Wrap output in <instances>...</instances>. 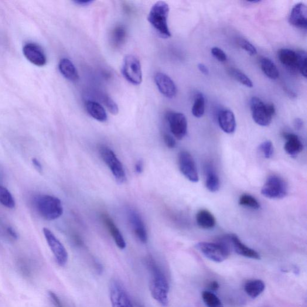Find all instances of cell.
<instances>
[{"label": "cell", "instance_id": "cell-1", "mask_svg": "<svg viewBox=\"0 0 307 307\" xmlns=\"http://www.w3.org/2000/svg\"><path fill=\"white\" fill-rule=\"evenodd\" d=\"M147 265L151 274L149 290L152 298L160 305L167 306L169 303V285L165 274L155 261L148 259Z\"/></svg>", "mask_w": 307, "mask_h": 307}, {"label": "cell", "instance_id": "cell-2", "mask_svg": "<svg viewBox=\"0 0 307 307\" xmlns=\"http://www.w3.org/2000/svg\"><path fill=\"white\" fill-rule=\"evenodd\" d=\"M33 204L37 213L46 220H56L63 213L61 200L53 196L47 194L36 196L33 199Z\"/></svg>", "mask_w": 307, "mask_h": 307}, {"label": "cell", "instance_id": "cell-3", "mask_svg": "<svg viewBox=\"0 0 307 307\" xmlns=\"http://www.w3.org/2000/svg\"><path fill=\"white\" fill-rule=\"evenodd\" d=\"M169 13V6L168 3L160 1L152 6L148 16L150 24L164 39L171 37L168 23Z\"/></svg>", "mask_w": 307, "mask_h": 307}, {"label": "cell", "instance_id": "cell-4", "mask_svg": "<svg viewBox=\"0 0 307 307\" xmlns=\"http://www.w3.org/2000/svg\"><path fill=\"white\" fill-rule=\"evenodd\" d=\"M252 117L255 123L266 127L271 124L275 108L273 104H265L260 98L253 97L250 101Z\"/></svg>", "mask_w": 307, "mask_h": 307}, {"label": "cell", "instance_id": "cell-5", "mask_svg": "<svg viewBox=\"0 0 307 307\" xmlns=\"http://www.w3.org/2000/svg\"><path fill=\"white\" fill-rule=\"evenodd\" d=\"M98 152L102 160L113 174L116 181L119 184H123L126 181L125 170L115 152L105 145L99 146Z\"/></svg>", "mask_w": 307, "mask_h": 307}, {"label": "cell", "instance_id": "cell-6", "mask_svg": "<svg viewBox=\"0 0 307 307\" xmlns=\"http://www.w3.org/2000/svg\"><path fill=\"white\" fill-rule=\"evenodd\" d=\"M196 247L204 257L215 262H222L230 254L229 248L223 241L217 243L201 242L196 244Z\"/></svg>", "mask_w": 307, "mask_h": 307}, {"label": "cell", "instance_id": "cell-7", "mask_svg": "<svg viewBox=\"0 0 307 307\" xmlns=\"http://www.w3.org/2000/svg\"><path fill=\"white\" fill-rule=\"evenodd\" d=\"M288 184L280 176L272 175L266 181L261 193L263 196L272 199H280L287 196Z\"/></svg>", "mask_w": 307, "mask_h": 307}, {"label": "cell", "instance_id": "cell-8", "mask_svg": "<svg viewBox=\"0 0 307 307\" xmlns=\"http://www.w3.org/2000/svg\"><path fill=\"white\" fill-rule=\"evenodd\" d=\"M121 73L129 83L139 85L142 82V71L141 62L134 55H127L122 63Z\"/></svg>", "mask_w": 307, "mask_h": 307}, {"label": "cell", "instance_id": "cell-9", "mask_svg": "<svg viewBox=\"0 0 307 307\" xmlns=\"http://www.w3.org/2000/svg\"><path fill=\"white\" fill-rule=\"evenodd\" d=\"M109 292L112 307H134L123 285L118 279H112Z\"/></svg>", "mask_w": 307, "mask_h": 307}, {"label": "cell", "instance_id": "cell-10", "mask_svg": "<svg viewBox=\"0 0 307 307\" xmlns=\"http://www.w3.org/2000/svg\"><path fill=\"white\" fill-rule=\"evenodd\" d=\"M43 232L57 264L60 267H64L67 264L68 258H69L66 248L48 228H44Z\"/></svg>", "mask_w": 307, "mask_h": 307}, {"label": "cell", "instance_id": "cell-11", "mask_svg": "<svg viewBox=\"0 0 307 307\" xmlns=\"http://www.w3.org/2000/svg\"><path fill=\"white\" fill-rule=\"evenodd\" d=\"M178 165L181 172L190 182H198L199 175L195 162L189 152L183 151L179 154Z\"/></svg>", "mask_w": 307, "mask_h": 307}, {"label": "cell", "instance_id": "cell-12", "mask_svg": "<svg viewBox=\"0 0 307 307\" xmlns=\"http://www.w3.org/2000/svg\"><path fill=\"white\" fill-rule=\"evenodd\" d=\"M170 131L175 137L182 140L187 132V121L186 116L179 112H169L166 115Z\"/></svg>", "mask_w": 307, "mask_h": 307}, {"label": "cell", "instance_id": "cell-13", "mask_svg": "<svg viewBox=\"0 0 307 307\" xmlns=\"http://www.w3.org/2000/svg\"><path fill=\"white\" fill-rule=\"evenodd\" d=\"M155 81L159 91L164 96L169 98L175 97L177 93L176 85L168 75L162 72L157 73Z\"/></svg>", "mask_w": 307, "mask_h": 307}, {"label": "cell", "instance_id": "cell-14", "mask_svg": "<svg viewBox=\"0 0 307 307\" xmlns=\"http://www.w3.org/2000/svg\"><path fill=\"white\" fill-rule=\"evenodd\" d=\"M23 53L26 59L37 66L46 64V57L44 51L36 43H29L23 47Z\"/></svg>", "mask_w": 307, "mask_h": 307}, {"label": "cell", "instance_id": "cell-15", "mask_svg": "<svg viewBox=\"0 0 307 307\" xmlns=\"http://www.w3.org/2000/svg\"><path fill=\"white\" fill-rule=\"evenodd\" d=\"M289 22L296 28L306 29L307 8L305 4L299 3L293 7L289 16Z\"/></svg>", "mask_w": 307, "mask_h": 307}, {"label": "cell", "instance_id": "cell-16", "mask_svg": "<svg viewBox=\"0 0 307 307\" xmlns=\"http://www.w3.org/2000/svg\"><path fill=\"white\" fill-rule=\"evenodd\" d=\"M129 220L133 229L140 241L146 243L148 241L147 232L141 216L134 210H131L129 212Z\"/></svg>", "mask_w": 307, "mask_h": 307}, {"label": "cell", "instance_id": "cell-17", "mask_svg": "<svg viewBox=\"0 0 307 307\" xmlns=\"http://www.w3.org/2000/svg\"><path fill=\"white\" fill-rule=\"evenodd\" d=\"M228 238H229L230 242H231V244L233 245L235 251L239 255H243V257L248 258L255 259V260L261 259L260 254L257 251L253 250V249L249 248L247 245L242 243L236 235H228Z\"/></svg>", "mask_w": 307, "mask_h": 307}, {"label": "cell", "instance_id": "cell-18", "mask_svg": "<svg viewBox=\"0 0 307 307\" xmlns=\"http://www.w3.org/2000/svg\"><path fill=\"white\" fill-rule=\"evenodd\" d=\"M218 121L220 127L226 134H233L236 129V119L234 114L230 110L221 111L218 114Z\"/></svg>", "mask_w": 307, "mask_h": 307}, {"label": "cell", "instance_id": "cell-19", "mask_svg": "<svg viewBox=\"0 0 307 307\" xmlns=\"http://www.w3.org/2000/svg\"><path fill=\"white\" fill-rule=\"evenodd\" d=\"M284 138L286 140L285 150L289 156L295 158L302 151L303 145L301 140L297 135L290 133H285Z\"/></svg>", "mask_w": 307, "mask_h": 307}, {"label": "cell", "instance_id": "cell-20", "mask_svg": "<svg viewBox=\"0 0 307 307\" xmlns=\"http://www.w3.org/2000/svg\"><path fill=\"white\" fill-rule=\"evenodd\" d=\"M59 69L61 74L67 80L76 82L80 79V75L74 65L67 59H61L59 65Z\"/></svg>", "mask_w": 307, "mask_h": 307}, {"label": "cell", "instance_id": "cell-21", "mask_svg": "<svg viewBox=\"0 0 307 307\" xmlns=\"http://www.w3.org/2000/svg\"><path fill=\"white\" fill-rule=\"evenodd\" d=\"M102 218H103L106 226H107L109 232H110L112 238H114L115 244H117L119 248L123 250L126 247L125 241L123 236H122L120 231H119L118 228L116 226L114 221L107 214L103 215Z\"/></svg>", "mask_w": 307, "mask_h": 307}, {"label": "cell", "instance_id": "cell-22", "mask_svg": "<svg viewBox=\"0 0 307 307\" xmlns=\"http://www.w3.org/2000/svg\"><path fill=\"white\" fill-rule=\"evenodd\" d=\"M85 108L92 118L97 121L104 122L107 121L108 115L105 108L97 101L88 100L85 103Z\"/></svg>", "mask_w": 307, "mask_h": 307}, {"label": "cell", "instance_id": "cell-23", "mask_svg": "<svg viewBox=\"0 0 307 307\" xmlns=\"http://www.w3.org/2000/svg\"><path fill=\"white\" fill-rule=\"evenodd\" d=\"M278 57L280 62L289 70H298L297 54L295 51L289 49H282L278 51Z\"/></svg>", "mask_w": 307, "mask_h": 307}, {"label": "cell", "instance_id": "cell-24", "mask_svg": "<svg viewBox=\"0 0 307 307\" xmlns=\"http://www.w3.org/2000/svg\"><path fill=\"white\" fill-rule=\"evenodd\" d=\"M204 173H206V186L207 189L211 192H217L220 189V183L213 166L211 165L206 166Z\"/></svg>", "mask_w": 307, "mask_h": 307}, {"label": "cell", "instance_id": "cell-25", "mask_svg": "<svg viewBox=\"0 0 307 307\" xmlns=\"http://www.w3.org/2000/svg\"><path fill=\"white\" fill-rule=\"evenodd\" d=\"M196 222L204 229H211L216 226V221L213 214L207 210H201L197 213Z\"/></svg>", "mask_w": 307, "mask_h": 307}, {"label": "cell", "instance_id": "cell-26", "mask_svg": "<svg viewBox=\"0 0 307 307\" xmlns=\"http://www.w3.org/2000/svg\"><path fill=\"white\" fill-rule=\"evenodd\" d=\"M127 32L123 25L116 26L111 35V43L114 48H119L125 43L127 39Z\"/></svg>", "mask_w": 307, "mask_h": 307}, {"label": "cell", "instance_id": "cell-27", "mask_svg": "<svg viewBox=\"0 0 307 307\" xmlns=\"http://www.w3.org/2000/svg\"><path fill=\"white\" fill-rule=\"evenodd\" d=\"M265 283L261 279H254L248 282L244 286L247 294L252 298H257L265 291Z\"/></svg>", "mask_w": 307, "mask_h": 307}, {"label": "cell", "instance_id": "cell-28", "mask_svg": "<svg viewBox=\"0 0 307 307\" xmlns=\"http://www.w3.org/2000/svg\"><path fill=\"white\" fill-rule=\"evenodd\" d=\"M261 68L266 76L271 80H277L279 77V71L275 64L267 58H264L261 60Z\"/></svg>", "mask_w": 307, "mask_h": 307}, {"label": "cell", "instance_id": "cell-29", "mask_svg": "<svg viewBox=\"0 0 307 307\" xmlns=\"http://www.w3.org/2000/svg\"><path fill=\"white\" fill-rule=\"evenodd\" d=\"M0 203L3 206L13 209L15 207V200L9 190L0 185Z\"/></svg>", "mask_w": 307, "mask_h": 307}, {"label": "cell", "instance_id": "cell-30", "mask_svg": "<svg viewBox=\"0 0 307 307\" xmlns=\"http://www.w3.org/2000/svg\"><path fill=\"white\" fill-rule=\"evenodd\" d=\"M204 109H206V100L204 96L202 94H197L194 98L192 114L196 118L202 117L204 113Z\"/></svg>", "mask_w": 307, "mask_h": 307}, {"label": "cell", "instance_id": "cell-31", "mask_svg": "<svg viewBox=\"0 0 307 307\" xmlns=\"http://www.w3.org/2000/svg\"><path fill=\"white\" fill-rule=\"evenodd\" d=\"M202 296L204 304L207 307H224L219 298L213 292L204 291Z\"/></svg>", "mask_w": 307, "mask_h": 307}, {"label": "cell", "instance_id": "cell-32", "mask_svg": "<svg viewBox=\"0 0 307 307\" xmlns=\"http://www.w3.org/2000/svg\"><path fill=\"white\" fill-rule=\"evenodd\" d=\"M239 204L240 206L252 208L254 210H258L261 208V204L258 200L250 194H244L239 199Z\"/></svg>", "mask_w": 307, "mask_h": 307}, {"label": "cell", "instance_id": "cell-33", "mask_svg": "<svg viewBox=\"0 0 307 307\" xmlns=\"http://www.w3.org/2000/svg\"><path fill=\"white\" fill-rule=\"evenodd\" d=\"M232 76H233L235 79H236L238 82L244 86H246L248 88H252L253 87V82L249 78L246 74L241 71L237 69H232L231 71Z\"/></svg>", "mask_w": 307, "mask_h": 307}, {"label": "cell", "instance_id": "cell-34", "mask_svg": "<svg viewBox=\"0 0 307 307\" xmlns=\"http://www.w3.org/2000/svg\"><path fill=\"white\" fill-rule=\"evenodd\" d=\"M297 68L302 76L306 78V53L304 50H299L297 53Z\"/></svg>", "mask_w": 307, "mask_h": 307}, {"label": "cell", "instance_id": "cell-35", "mask_svg": "<svg viewBox=\"0 0 307 307\" xmlns=\"http://www.w3.org/2000/svg\"><path fill=\"white\" fill-rule=\"evenodd\" d=\"M101 96V101L102 103H103L105 107L107 108L109 111L112 114L117 115L119 111L118 107L117 104H116L115 102L107 95L102 94Z\"/></svg>", "mask_w": 307, "mask_h": 307}, {"label": "cell", "instance_id": "cell-36", "mask_svg": "<svg viewBox=\"0 0 307 307\" xmlns=\"http://www.w3.org/2000/svg\"><path fill=\"white\" fill-rule=\"evenodd\" d=\"M259 149L264 155L265 158L270 159L272 158L273 153H274V148H273L271 141H266L262 143L259 146Z\"/></svg>", "mask_w": 307, "mask_h": 307}, {"label": "cell", "instance_id": "cell-37", "mask_svg": "<svg viewBox=\"0 0 307 307\" xmlns=\"http://www.w3.org/2000/svg\"><path fill=\"white\" fill-rule=\"evenodd\" d=\"M239 45L242 47V49L246 51L250 56H254L257 54V50L255 47L252 45L248 41L244 39H240L238 42Z\"/></svg>", "mask_w": 307, "mask_h": 307}, {"label": "cell", "instance_id": "cell-38", "mask_svg": "<svg viewBox=\"0 0 307 307\" xmlns=\"http://www.w3.org/2000/svg\"><path fill=\"white\" fill-rule=\"evenodd\" d=\"M211 54L220 62H225L227 60V55L225 54L222 49H220L219 47H213L212 49H211Z\"/></svg>", "mask_w": 307, "mask_h": 307}, {"label": "cell", "instance_id": "cell-39", "mask_svg": "<svg viewBox=\"0 0 307 307\" xmlns=\"http://www.w3.org/2000/svg\"><path fill=\"white\" fill-rule=\"evenodd\" d=\"M164 141L167 146L169 148H174L176 146V141L173 136L169 134H165L163 136Z\"/></svg>", "mask_w": 307, "mask_h": 307}, {"label": "cell", "instance_id": "cell-40", "mask_svg": "<svg viewBox=\"0 0 307 307\" xmlns=\"http://www.w3.org/2000/svg\"><path fill=\"white\" fill-rule=\"evenodd\" d=\"M49 296L55 306L64 307L62 302H61L60 298H59V296H58L56 293L50 291L49 292Z\"/></svg>", "mask_w": 307, "mask_h": 307}, {"label": "cell", "instance_id": "cell-41", "mask_svg": "<svg viewBox=\"0 0 307 307\" xmlns=\"http://www.w3.org/2000/svg\"><path fill=\"white\" fill-rule=\"evenodd\" d=\"M73 2L75 4L80 6H87L90 5L94 2L93 0H75Z\"/></svg>", "mask_w": 307, "mask_h": 307}, {"label": "cell", "instance_id": "cell-42", "mask_svg": "<svg viewBox=\"0 0 307 307\" xmlns=\"http://www.w3.org/2000/svg\"><path fill=\"white\" fill-rule=\"evenodd\" d=\"M32 163L33 165H34V166H35V168L37 170V171L39 172H42V165H41V163L38 159L36 158H33L32 159Z\"/></svg>", "mask_w": 307, "mask_h": 307}, {"label": "cell", "instance_id": "cell-43", "mask_svg": "<svg viewBox=\"0 0 307 307\" xmlns=\"http://www.w3.org/2000/svg\"><path fill=\"white\" fill-rule=\"evenodd\" d=\"M303 122L301 118H296L294 121L295 128L298 131L301 130L303 127Z\"/></svg>", "mask_w": 307, "mask_h": 307}, {"label": "cell", "instance_id": "cell-44", "mask_svg": "<svg viewBox=\"0 0 307 307\" xmlns=\"http://www.w3.org/2000/svg\"><path fill=\"white\" fill-rule=\"evenodd\" d=\"M143 168H144V166H143V162L141 161V160H139V161L136 163L135 165V170L136 173H142L143 171Z\"/></svg>", "mask_w": 307, "mask_h": 307}, {"label": "cell", "instance_id": "cell-45", "mask_svg": "<svg viewBox=\"0 0 307 307\" xmlns=\"http://www.w3.org/2000/svg\"><path fill=\"white\" fill-rule=\"evenodd\" d=\"M198 69L203 74L208 75L209 74V70H208V67L203 64H198Z\"/></svg>", "mask_w": 307, "mask_h": 307}, {"label": "cell", "instance_id": "cell-46", "mask_svg": "<svg viewBox=\"0 0 307 307\" xmlns=\"http://www.w3.org/2000/svg\"><path fill=\"white\" fill-rule=\"evenodd\" d=\"M8 233L13 239H17L18 237V234L12 227L8 228Z\"/></svg>", "mask_w": 307, "mask_h": 307}, {"label": "cell", "instance_id": "cell-47", "mask_svg": "<svg viewBox=\"0 0 307 307\" xmlns=\"http://www.w3.org/2000/svg\"><path fill=\"white\" fill-rule=\"evenodd\" d=\"M219 287H220V286H219V285H218V283L217 282L214 281L210 283V288L211 290H212V291H217V290L218 289V288H219Z\"/></svg>", "mask_w": 307, "mask_h": 307}, {"label": "cell", "instance_id": "cell-48", "mask_svg": "<svg viewBox=\"0 0 307 307\" xmlns=\"http://www.w3.org/2000/svg\"><path fill=\"white\" fill-rule=\"evenodd\" d=\"M138 307H144V306H143V305H141V304H138Z\"/></svg>", "mask_w": 307, "mask_h": 307}]
</instances>
